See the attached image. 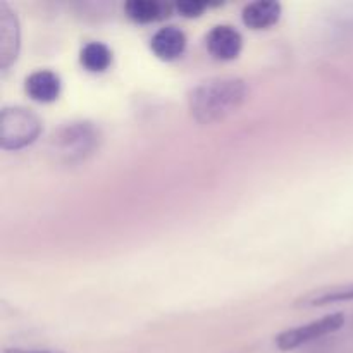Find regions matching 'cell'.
<instances>
[{"label":"cell","instance_id":"1","mask_svg":"<svg viewBox=\"0 0 353 353\" xmlns=\"http://www.w3.org/2000/svg\"><path fill=\"white\" fill-rule=\"evenodd\" d=\"M247 95V83L241 78L223 76L207 79L190 92V116L199 124H216L236 112Z\"/></svg>","mask_w":353,"mask_h":353},{"label":"cell","instance_id":"2","mask_svg":"<svg viewBox=\"0 0 353 353\" xmlns=\"http://www.w3.org/2000/svg\"><path fill=\"white\" fill-rule=\"evenodd\" d=\"M100 140V130L93 123H68L52 134L48 141V154L59 164L74 165L95 154Z\"/></svg>","mask_w":353,"mask_h":353},{"label":"cell","instance_id":"3","mask_svg":"<svg viewBox=\"0 0 353 353\" xmlns=\"http://www.w3.org/2000/svg\"><path fill=\"white\" fill-rule=\"evenodd\" d=\"M41 119L26 107H3L0 114V147L21 150L38 140Z\"/></svg>","mask_w":353,"mask_h":353},{"label":"cell","instance_id":"4","mask_svg":"<svg viewBox=\"0 0 353 353\" xmlns=\"http://www.w3.org/2000/svg\"><path fill=\"white\" fill-rule=\"evenodd\" d=\"M343 326L345 314H330V316H324L321 317V319L312 321V323L285 330L283 333H279L278 336H276L274 343L281 352H292L303 347V345H309L312 343V341L321 340V338L330 336V334L340 331Z\"/></svg>","mask_w":353,"mask_h":353},{"label":"cell","instance_id":"5","mask_svg":"<svg viewBox=\"0 0 353 353\" xmlns=\"http://www.w3.org/2000/svg\"><path fill=\"white\" fill-rule=\"evenodd\" d=\"M21 48V26L17 14L9 3H0V71L6 74L17 61Z\"/></svg>","mask_w":353,"mask_h":353},{"label":"cell","instance_id":"6","mask_svg":"<svg viewBox=\"0 0 353 353\" xmlns=\"http://www.w3.org/2000/svg\"><path fill=\"white\" fill-rule=\"evenodd\" d=\"M243 48V37L230 24L214 26L207 34V50L217 61H233Z\"/></svg>","mask_w":353,"mask_h":353},{"label":"cell","instance_id":"7","mask_svg":"<svg viewBox=\"0 0 353 353\" xmlns=\"http://www.w3.org/2000/svg\"><path fill=\"white\" fill-rule=\"evenodd\" d=\"M186 34L176 26L161 28L152 37L150 48L162 61H176L186 50Z\"/></svg>","mask_w":353,"mask_h":353},{"label":"cell","instance_id":"8","mask_svg":"<svg viewBox=\"0 0 353 353\" xmlns=\"http://www.w3.org/2000/svg\"><path fill=\"white\" fill-rule=\"evenodd\" d=\"M62 90L61 78L54 71L40 69L26 78V93L31 100L40 103H50L59 99Z\"/></svg>","mask_w":353,"mask_h":353},{"label":"cell","instance_id":"9","mask_svg":"<svg viewBox=\"0 0 353 353\" xmlns=\"http://www.w3.org/2000/svg\"><path fill=\"white\" fill-rule=\"evenodd\" d=\"M283 7L274 0H259L245 6L241 17L250 30H268L279 21Z\"/></svg>","mask_w":353,"mask_h":353},{"label":"cell","instance_id":"10","mask_svg":"<svg viewBox=\"0 0 353 353\" xmlns=\"http://www.w3.org/2000/svg\"><path fill=\"white\" fill-rule=\"evenodd\" d=\"M174 6L157 0H130L124 3V12L131 21L138 24L157 23L171 16Z\"/></svg>","mask_w":353,"mask_h":353},{"label":"cell","instance_id":"11","mask_svg":"<svg viewBox=\"0 0 353 353\" xmlns=\"http://www.w3.org/2000/svg\"><path fill=\"white\" fill-rule=\"evenodd\" d=\"M353 302V283L350 285L331 286V288H321L316 292H310L309 295L302 296L296 302L299 307H324L331 303Z\"/></svg>","mask_w":353,"mask_h":353},{"label":"cell","instance_id":"12","mask_svg":"<svg viewBox=\"0 0 353 353\" xmlns=\"http://www.w3.org/2000/svg\"><path fill=\"white\" fill-rule=\"evenodd\" d=\"M79 59L88 71L102 72L112 64V52L107 45L100 43V41H90L83 47Z\"/></svg>","mask_w":353,"mask_h":353},{"label":"cell","instance_id":"13","mask_svg":"<svg viewBox=\"0 0 353 353\" xmlns=\"http://www.w3.org/2000/svg\"><path fill=\"white\" fill-rule=\"evenodd\" d=\"M219 6V3L203 2V0H181L174 3V9L181 14L183 17H199L205 12L209 7Z\"/></svg>","mask_w":353,"mask_h":353},{"label":"cell","instance_id":"14","mask_svg":"<svg viewBox=\"0 0 353 353\" xmlns=\"http://www.w3.org/2000/svg\"><path fill=\"white\" fill-rule=\"evenodd\" d=\"M3 353H62L54 350H37V348H6Z\"/></svg>","mask_w":353,"mask_h":353}]
</instances>
